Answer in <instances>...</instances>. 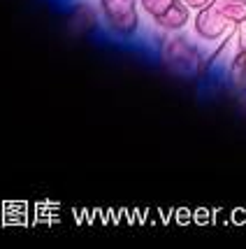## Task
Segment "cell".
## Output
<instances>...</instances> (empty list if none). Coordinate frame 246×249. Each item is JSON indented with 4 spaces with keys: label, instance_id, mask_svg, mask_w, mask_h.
<instances>
[{
    "label": "cell",
    "instance_id": "cell-1",
    "mask_svg": "<svg viewBox=\"0 0 246 249\" xmlns=\"http://www.w3.org/2000/svg\"><path fill=\"white\" fill-rule=\"evenodd\" d=\"M246 23V0H212L195 17V33L202 40H218L228 28Z\"/></svg>",
    "mask_w": 246,
    "mask_h": 249
},
{
    "label": "cell",
    "instance_id": "cell-5",
    "mask_svg": "<svg viewBox=\"0 0 246 249\" xmlns=\"http://www.w3.org/2000/svg\"><path fill=\"white\" fill-rule=\"evenodd\" d=\"M183 2H186L188 7H193V10H202L204 5H209L212 0H183Z\"/></svg>",
    "mask_w": 246,
    "mask_h": 249
},
{
    "label": "cell",
    "instance_id": "cell-3",
    "mask_svg": "<svg viewBox=\"0 0 246 249\" xmlns=\"http://www.w3.org/2000/svg\"><path fill=\"white\" fill-rule=\"evenodd\" d=\"M137 2L139 0H100V7L107 23L118 35H132L139 26Z\"/></svg>",
    "mask_w": 246,
    "mask_h": 249
},
{
    "label": "cell",
    "instance_id": "cell-4",
    "mask_svg": "<svg viewBox=\"0 0 246 249\" xmlns=\"http://www.w3.org/2000/svg\"><path fill=\"white\" fill-rule=\"evenodd\" d=\"M142 7L153 17V21L161 28L179 31L188 21V5L179 0H139Z\"/></svg>",
    "mask_w": 246,
    "mask_h": 249
},
{
    "label": "cell",
    "instance_id": "cell-2",
    "mask_svg": "<svg viewBox=\"0 0 246 249\" xmlns=\"http://www.w3.org/2000/svg\"><path fill=\"white\" fill-rule=\"evenodd\" d=\"M163 61L170 68L174 75L179 77H195L200 65H202V56L193 47L186 37H174L165 44L163 49Z\"/></svg>",
    "mask_w": 246,
    "mask_h": 249
}]
</instances>
